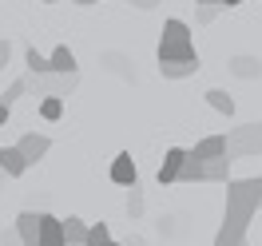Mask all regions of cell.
<instances>
[{"instance_id":"7a4b0ae2","label":"cell","mask_w":262,"mask_h":246,"mask_svg":"<svg viewBox=\"0 0 262 246\" xmlns=\"http://www.w3.org/2000/svg\"><path fill=\"white\" fill-rule=\"evenodd\" d=\"M155 56L159 60H195V36H191V28H187V20L171 16L163 24V32H159V48H155Z\"/></svg>"},{"instance_id":"ac0fdd59","label":"cell","mask_w":262,"mask_h":246,"mask_svg":"<svg viewBox=\"0 0 262 246\" xmlns=\"http://www.w3.org/2000/svg\"><path fill=\"white\" fill-rule=\"evenodd\" d=\"M24 68H28V76H44V72H52L48 68V56L36 48H24Z\"/></svg>"},{"instance_id":"7402d4cb","label":"cell","mask_w":262,"mask_h":246,"mask_svg":"<svg viewBox=\"0 0 262 246\" xmlns=\"http://www.w3.org/2000/svg\"><path fill=\"white\" fill-rule=\"evenodd\" d=\"M195 20H199V24H214V20H219V4H199Z\"/></svg>"},{"instance_id":"e0dca14e","label":"cell","mask_w":262,"mask_h":246,"mask_svg":"<svg viewBox=\"0 0 262 246\" xmlns=\"http://www.w3.org/2000/svg\"><path fill=\"white\" fill-rule=\"evenodd\" d=\"M203 99H207V103H211L219 115H227V119L234 115V99H230L223 87H207V92H203Z\"/></svg>"},{"instance_id":"d4e9b609","label":"cell","mask_w":262,"mask_h":246,"mask_svg":"<svg viewBox=\"0 0 262 246\" xmlns=\"http://www.w3.org/2000/svg\"><path fill=\"white\" fill-rule=\"evenodd\" d=\"M127 4H131V8H139V12H151L159 0H127Z\"/></svg>"},{"instance_id":"6da1fadb","label":"cell","mask_w":262,"mask_h":246,"mask_svg":"<svg viewBox=\"0 0 262 246\" xmlns=\"http://www.w3.org/2000/svg\"><path fill=\"white\" fill-rule=\"evenodd\" d=\"M258 211H262V175L258 179H230L227 183V214L219 222L214 246H238Z\"/></svg>"},{"instance_id":"1f68e13d","label":"cell","mask_w":262,"mask_h":246,"mask_svg":"<svg viewBox=\"0 0 262 246\" xmlns=\"http://www.w3.org/2000/svg\"><path fill=\"white\" fill-rule=\"evenodd\" d=\"M44 4H56V0H44Z\"/></svg>"},{"instance_id":"f546056e","label":"cell","mask_w":262,"mask_h":246,"mask_svg":"<svg viewBox=\"0 0 262 246\" xmlns=\"http://www.w3.org/2000/svg\"><path fill=\"white\" fill-rule=\"evenodd\" d=\"M238 246H250V242H246V238H243V242H238Z\"/></svg>"},{"instance_id":"5bb4252c","label":"cell","mask_w":262,"mask_h":246,"mask_svg":"<svg viewBox=\"0 0 262 246\" xmlns=\"http://www.w3.org/2000/svg\"><path fill=\"white\" fill-rule=\"evenodd\" d=\"M195 159H223L227 155V135H203L195 147H191Z\"/></svg>"},{"instance_id":"9a60e30c","label":"cell","mask_w":262,"mask_h":246,"mask_svg":"<svg viewBox=\"0 0 262 246\" xmlns=\"http://www.w3.org/2000/svg\"><path fill=\"white\" fill-rule=\"evenodd\" d=\"M0 171H4L8 179H20V175L28 171V159L20 155L16 143H12V147H0Z\"/></svg>"},{"instance_id":"8fae6325","label":"cell","mask_w":262,"mask_h":246,"mask_svg":"<svg viewBox=\"0 0 262 246\" xmlns=\"http://www.w3.org/2000/svg\"><path fill=\"white\" fill-rule=\"evenodd\" d=\"M40 246H64V222L48 211H40Z\"/></svg>"},{"instance_id":"d6986e66","label":"cell","mask_w":262,"mask_h":246,"mask_svg":"<svg viewBox=\"0 0 262 246\" xmlns=\"http://www.w3.org/2000/svg\"><path fill=\"white\" fill-rule=\"evenodd\" d=\"M40 115H44L48 123H56V119L64 115V99H60V96H44V99H40Z\"/></svg>"},{"instance_id":"2e32d148","label":"cell","mask_w":262,"mask_h":246,"mask_svg":"<svg viewBox=\"0 0 262 246\" xmlns=\"http://www.w3.org/2000/svg\"><path fill=\"white\" fill-rule=\"evenodd\" d=\"M60 222H64V246H88V222L80 214H68Z\"/></svg>"},{"instance_id":"5b68a950","label":"cell","mask_w":262,"mask_h":246,"mask_svg":"<svg viewBox=\"0 0 262 246\" xmlns=\"http://www.w3.org/2000/svg\"><path fill=\"white\" fill-rule=\"evenodd\" d=\"M28 87L36 96H72L80 87V76H60V72H44V76H28Z\"/></svg>"},{"instance_id":"277c9868","label":"cell","mask_w":262,"mask_h":246,"mask_svg":"<svg viewBox=\"0 0 262 246\" xmlns=\"http://www.w3.org/2000/svg\"><path fill=\"white\" fill-rule=\"evenodd\" d=\"M262 155V123H238L227 131V159H250Z\"/></svg>"},{"instance_id":"f1b7e54d","label":"cell","mask_w":262,"mask_h":246,"mask_svg":"<svg viewBox=\"0 0 262 246\" xmlns=\"http://www.w3.org/2000/svg\"><path fill=\"white\" fill-rule=\"evenodd\" d=\"M96 246H119V242H115V238H103V242H96Z\"/></svg>"},{"instance_id":"ffe728a7","label":"cell","mask_w":262,"mask_h":246,"mask_svg":"<svg viewBox=\"0 0 262 246\" xmlns=\"http://www.w3.org/2000/svg\"><path fill=\"white\" fill-rule=\"evenodd\" d=\"M24 92H28V76H20V80L8 83V92H0V103H4V107H12V103L24 96Z\"/></svg>"},{"instance_id":"30bf717a","label":"cell","mask_w":262,"mask_h":246,"mask_svg":"<svg viewBox=\"0 0 262 246\" xmlns=\"http://www.w3.org/2000/svg\"><path fill=\"white\" fill-rule=\"evenodd\" d=\"M227 72H230V76H238V80H258V76H262V60H258V56L238 52V56H230Z\"/></svg>"},{"instance_id":"d6a6232c","label":"cell","mask_w":262,"mask_h":246,"mask_svg":"<svg viewBox=\"0 0 262 246\" xmlns=\"http://www.w3.org/2000/svg\"><path fill=\"white\" fill-rule=\"evenodd\" d=\"M219 4H223V0H219Z\"/></svg>"},{"instance_id":"603a6c76","label":"cell","mask_w":262,"mask_h":246,"mask_svg":"<svg viewBox=\"0 0 262 246\" xmlns=\"http://www.w3.org/2000/svg\"><path fill=\"white\" fill-rule=\"evenodd\" d=\"M0 246H24V242H20V234H16V227L0 230Z\"/></svg>"},{"instance_id":"4316f807","label":"cell","mask_w":262,"mask_h":246,"mask_svg":"<svg viewBox=\"0 0 262 246\" xmlns=\"http://www.w3.org/2000/svg\"><path fill=\"white\" fill-rule=\"evenodd\" d=\"M72 4H76V8H88V4H99V0H72Z\"/></svg>"},{"instance_id":"7c38bea8","label":"cell","mask_w":262,"mask_h":246,"mask_svg":"<svg viewBox=\"0 0 262 246\" xmlns=\"http://www.w3.org/2000/svg\"><path fill=\"white\" fill-rule=\"evenodd\" d=\"M48 68L60 72V76H80V60H76V52L68 48V44H60V48L48 56Z\"/></svg>"},{"instance_id":"484cf974","label":"cell","mask_w":262,"mask_h":246,"mask_svg":"<svg viewBox=\"0 0 262 246\" xmlns=\"http://www.w3.org/2000/svg\"><path fill=\"white\" fill-rule=\"evenodd\" d=\"M8 115H12V107H4V103H0V127L8 123Z\"/></svg>"},{"instance_id":"3957f363","label":"cell","mask_w":262,"mask_h":246,"mask_svg":"<svg viewBox=\"0 0 262 246\" xmlns=\"http://www.w3.org/2000/svg\"><path fill=\"white\" fill-rule=\"evenodd\" d=\"M179 183H230V159H195L187 151L183 159V171H179Z\"/></svg>"},{"instance_id":"8992f818","label":"cell","mask_w":262,"mask_h":246,"mask_svg":"<svg viewBox=\"0 0 262 246\" xmlns=\"http://www.w3.org/2000/svg\"><path fill=\"white\" fill-rule=\"evenodd\" d=\"M107 175H112L115 187H135V183H139V167H135V159H131V151H119V155H115Z\"/></svg>"},{"instance_id":"cb8c5ba5","label":"cell","mask_w":262,"mask_h":246,"mask_svg":"<svg viewBox=\"0 0 262 246\" xmlns=\"http://www.w3.org/2000/svg\"><path fill=\"white\" fill-rule=\"evenodd\" d=\"M12 60V44H8V36H0V68Z\"/></svg>"},{"instance_id":"83f0119b","label":"cell","mask_w":262,"mask_h":246,"mask_svg":"<svg viewBox=\"0 0 262 246\" xmlns=\"http://www.w3.org/2000/svg\"><path fill=\"white\" fill-rule=\"evenodd\" d=\"M238 4H243V0H223V8H238Z\"/></svg>"},{"instance_id":"52a82bcc","label":"cell","mask_w":262,"mask_h":246,"mask_svg":"<svg viewBox=\"0 0 262 246\" xmlns=\"http://www.w3.org/2000/svg\"><path fill=\"white\" fill-rule=\"evenodd\" d=\"M16 147H20V155L28 159V167H36V163H40V159L52 151V139H48V135H40V131H28V135H20Z\"/></svg>"},{"instance_id":"44dd1931","label":"cell","mask_w":262,"mask_h":246,"mask_svg":"<svg viewBox=\"0 0 262 246\" xmlns=\"http://www.w3.org/2000/svg\"><path fill=\"white\" fill-rule=\"evenodd\" d=\"M131 195H127V214L131 218H139V214H143V191H139V183H135V187H127Z\"/></svg>"},{"instance_id":"4fadbf2b","label":"cell","mask_w":262,"mask_h":246,"mask_svg":"<svg viewBox=\"0 0 262 246\" xmlns=\"http://www.w3.org/2000/svg\"><path fill=\"white\" fill-rule=\"evenodd\" d=\"M199 56L195 60H159V76H163V80H187V76H195L199 72Z\"/></svg>"},{"instance_id":"4dcf8cb0","label":"cell","mask_w":262,"mask_h":246,"mask_svg":"<svg viewBox=\"0 0 262 246\" xmlns=\"http://www.w3.org/2000/svg\"><path fill=\"white\" fill-rule=\"evenodd\" d=\"M0 183H4V171H0Z\"/></svg>"},{"instance_id":"9c48e42d","label":"cell","mask_w":262,"mask_h":246,"mask_svg":"<svg viewBox=\"0 0 262 246\" xmlns=\"http://www.w3.org/2000/svg\"><path fill=\"white\" fill-rule=\"evenodd\" d=\"M12 227H16L24 246H40V211H20Z\"/></svg>"},{"instance_id":"ba28073f","label":"cell","mask_w":262,"mask_h":246,"mask_svg":"<svg viewBox=\"0 0 262 246\" xmlns=\"http://www.w3.org/2000/svg\"><path fill=\"white\" fill-rule=\"evenodd\" d=\"M183 159H187V147H167L163 163H159V171H155V179L163 183H179V171H183Z\"/></svg>"}]
</instances>
